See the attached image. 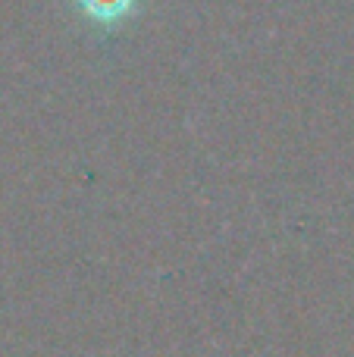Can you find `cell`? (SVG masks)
<instances>
[{
	"mask_svg": "<svg viewBox=\"0 0 354 357\" xmlns=\"http://www.w3.org/2000/svg\"><path fill=\"white\" fill-rule=\"evenodd\" d=\"M79 3L85 6V13L94 19H116L129 10L132 0H79Z\"/></svg>",
	"mask_w": 354,
	"mask_h": 357,
	"instance_id": "obj_1",
	"label": "cell"
}]
</instances>
